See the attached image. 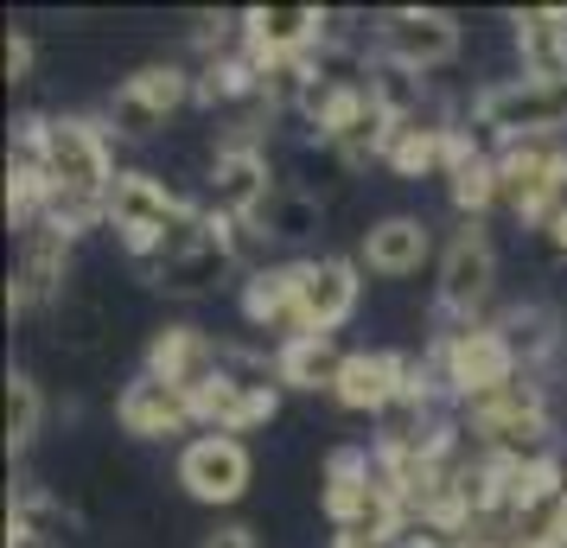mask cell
Wrapping results in <instances>:
<instances>
[{
	"instance_id": "1",
	"label": "cell",
	"mask_w": 567,
	"mask_h": 548,
	"mask_svg": "<svg viewBox=\"0 0 567 548\" xmlns=\"http://www.w3.org/2000/svg\"><path fill=\"white\" fill-rule=\"evenodd\" d=\"M20 154L39 159V173L52 185V217L58 230L78 242L83 230H109V185H115V154L109 128L96 115H32L20 128Z\"/></svg>"
},
{
	"instance_id": "2",
	"label": "cell",
	"mask_w": 567,
	"mask_h": 548,
	"mask_svg": "<svg viewBox=\"0 0 567 548\" xmlns=\"http://www.w3.org/2000/svg\"><path fill=\"white\" fill-rule=\"evenodd\" d=\"M567 128V83L548 77H491L472 96V134L491 147H511V141H548Z\"/></svg>"
},
{
	"instance_id": "3",
	"label": "cell",
	"mask_w": 567,
	"mask_h": 548,
	"mask_svg": "<svg viewBox=\"0 0 567 548\" xmlns=\"http://www.w3.org/2000/svg\"><path fill=\"white\" fill-rule=\"evenodd\" d=\"M427 376H434V390L460 409L472 395L497 390V383H511L516 376V358L504 332H497V319H472V325H446L434 344H427Z\"/></svg>"
},
{
	"instance_id": "4",
	"label": "cell",
	"mask_w": 567,
	"mask_h": 548,
	"mask_svg": "<svg viewBox=\"0 0 567 548\" xmlns=\"http://www.w3.org/2000/svg\"><path fill=\"white\" fill-rule=\"evenodd\" d=\"M497 192H504V210L529 230H548L567 210V141L548 134V141H511L497 147Z\"/></svg>"
},
{
	"instance_id": "5",
	"label": "cell",
	"mask_w": 567,
	"mask_h": 548,
	"mask_svg": "<svg viewBox=\"0 0 567 548\" xmlns=\"http://www.w3.org/2000/svg\"><path fill=\"white\" fill-rule=\"evenodd\" d=\"M319 504H326V517L332 529H358V536H402V510H395V497L383 492V478H377V453L370 446H338L326 472H319Z\"/></svg>"
},
{
	"instance_id": "6",
	"label": "cell",
	"mask_w": 567,
	"mask_h": 548,
	"mask_svg": "<svg viewBox=\"0 0 567 548\" xmlns=\"http://www.w3.org/2000/svg\"><path fill=\"white\" fill-rule=\"evenodd\" d=\"M179 210H185V198L159 179V173L122 166L115 185H109V230H115V242H122L134 261L154 256V242L173 230V217H179Z\"/></svg>"
},
{
	"instance_id": "7",
	"label": "cell",
	"mask_w": 567,
	"mask_h": 548,
	"mask_svg": "<svg viewBox=\"0 0 567 548\" xmlns=\"http://www.w3.org/2000/svg\"><path fill=\"white\" fill-rule=\"evenodd\" d=\"M491 288H497V249H491L485 224H460L453 242L440 249V281H434V307L453 325H472L485 313Z\"/></svg>"
},
{
	"instance_id": "8",
	"label": "cell",
	"mask_w": 567,
	"mask_h": 548,
	"mask_svg": "<svg viewBox=\"0 0 567 548\" xmlns=\"http://www.w3.org/2000/svg\"><path fill=\"white\" fill-rule=\"evenodd\" d=\"M71 300V236L58 224H39V230L20 236V256H13V281H7V313H52Z\"/></svg>"
},
{
	"instance_id": "9",
	"label": "cell",
	"mask_w": 567,
	"mask_h": 548,
	"mask_svg": "<svg viewBox=\"0 0 567 548\" xmlns=\"http://www.w3.org/2000/svg\"><path fill=\"white\" fill-rule=\"evenodd\" d=\"M377 58L427 77L460 58V20L440 7H389V13H377Z\"/></svg>"
},
{
	"instance_id": "10",
	"label": "cell",
	"mask_w": 567,
	"mask_h": 548,
	"mask_svg": "<svg viewBox=\"0 0 567 548\" xmlns=\"http://www.w3.org/2000/svg\"><path fill=\"white\" fill-rule=\"evenodd\" d=\"M173 478L185 485L192 504H217L224 510V504H243L249 478H256V459H249V446L236 441V434H192L179 446Z\"/></svg>"
},
{
	"instance_id": "11",
	"label": "cell",
	"mask_w": 567,
	"mask_h": 548,
	"mask_svg": "<svg viewBox=\"0 0 567 548\" xmlns=\"http://www.w3.org/2000/svg\"><path fill=\"white\" fill-rule=\"evenodd\" d=\"M275 192H281V179H275L261 141H217V159H210V210L256 224L261 210L275 205Z\"/></svg>"
},
{
	"instance_id": "12",
	"label": "cell",
	"mask_w": 567,
	"mask_h": 548,
	"mask_svg": "<svg viewBox=\"0 0 567 548\" xmlns=\"http://www.w3.org/2000/svg\"><path fill=\"white\" fill-rule=\"evenodd\" d=\"M414 376H421V358H409V351H351L344 370H338L332 395H338V409L383 421L389 409L402 402V390H409Z\"/></svg>"
},
{
	"instance_id": "13",
	"label": "cell",
	"mask_w": 567,
	"mask_h": 548,
	"mask_svg": "<svg viewBox=\"0 0 567 548\" xmlns=\"http://www.w3.org/2000/svg\"><path fill=\"white\" fill-rule=\"evenodd\" d=\"M115 421L134 441H173V434L198 427V402L185 390H173V383H159L154 370H134L122 383V395H115Z\"/></svg>"
},
{
	"instance_id": "14",
	"label": "cell",
	"mask_w": 567,
	"mask_h": 548,
	"mask_svg": "<svg viewBox=\"0 0 567 548\" xmlns=\"http://www.w3.org/2000/svg\"><path fill=\"white\" fill-rule=\"evenodd\" d=\"M159 383H173V390H185L192 402L224 376V344L210 339L205 325H159L154 339H147V364Z\"/></svg>"
},
{
	"instance_id": "15",
	"label": "cell",
	"mask_w": 567,
	"mask_h": 548,
	"mask_svg": "<svg viewBox=\"0 0 567 548\" xmlns=\"http://www.w3.org/2000/svg\"><path fill=\"white\" fill-rule=\"evenodd\" d=\"M363 300V261L351 256H312L300 261V325L338 339V325L358 313Z\"/></svg>"
},
{
	"instance_id": "16",
	"label": "cell",
	"mask_w": 567,
	"mask_h": 548,
	"mask_svg": "<svg viewBox=\"0 0 567 548\" xmlns=\"http://www.w3.org/2000/svg\"><path fill=\"white\" fill-rule=\"evenodd\" d=\"M332 39V13L319 7H249L243 13V52L268 64V58H312Z\"/></svg>"
},
{
	"instance_id": "17",
	"label": "cell",
	"mask_w": 567,
	"mask_h": 548,
	"mask_svg": "<svg viewBox=\"0 0 567 548\" xmlns=\"http://www.w3.org/2000/svg\"><path fill=\"white\" fill-rule=\"evenodd\" d=\"M497 332H504V344H511L516 370H523V376H536V383H548L555 364L567 358V319L555 313V307H542V300L511 307V313L497 319Z\"/></svg>"
},
{
	"instance_id": "18",
	"label": "cell",
	"mask_w": 567,
	"mask_h": 548,
	"mask_svg": "<svg viewBox=\"0 0 567 548\" xmlns=\"http://www.w3.org/2000/svg\"><path fill=\"white\" fill-rule=\"evenodd\" d=\"M446 198H453V210H460L465 224H485L491 210L504 205V192H497V147H491V141H478V134L453 128Z\"/></svg>"
},
{
	"instance_id": "19",
	"label": "cell",
	"mask_w": 567,
	"mask_h": 548,
	"mask_svg": "<svg viewBox=\"0 0 567 548\" xmlns=\"http://www.w3.org/2000/svg\"><path fill=\"white\" fill-rule=\"evenodd\" d=\"M243 319L256 332H275V339H300V261H275V268H256L243 275Z\"/></svg>"
},
{
	"instance_id": "20",
	"label": "cell",
	"mask_w": 567,
	"mask_h": 548,
	"mask_svg": "<svg viewBox=\"0 0 567 548\" xmlns=\"http://www.w3.org/2000/svg\"><path fill=\"white\" fill-rule=\"evenodd\" d=\"M434 256V230L421 224V217H377L370 230H363V268L370 275H383V281H409L421 275V261Z\"/></svg>"
},
{
	"instance_id": "21",
	"label": "cell",
	"mask_w": 567,
	"mask_h": 548,
	"mask_svg": "<svg viewBox=\"0 0 567 548\" xmlns=\"http://www.w3.org/2000/svg\"><path fill=\"white\" fill-rule=\"evenodd\" d=\"M516 39V71L523 77L567 83V7H529L511 20Z\"/></svg>"
},
{
	"instance_id": "22",
	"label": "cell",
	"mask_w": 567,
	"mask_h": 548,
	"mask_svg": "<svg viewBox=\"0 0 567 548\" xmlns=\"http://www.w3.org/2000/svg\"><path fill=\"white\" fill-rule=\"evenodd\" d=\"M446 159H453V122H440V115L395 122L383 147V166L395 179H446Z\"/></svg>"
},
{
	"instance_id": "23",
	"label": "cell",
	"mask_w": 567,
	"mask_h": 548,
	"mask_svg": "<svg viewBox=\"0 0 567 548\" xmlns=\"http://www.w3.org/2000/svg\"><path fill=\"white\" fill-rule=\"evenodd\" d=\"M351 351H338V339L326 332H300V339L275 344V376H281V390H338V370H344Z\"/></svg>"
},
{
	"instance_id": "24",
	"label": "cell",
	"mask_w": 567,
	"mask_h": 548,
	"mask_svg": "<svg viewBox=\"0 0 567 548\" xmlns=\"http://www.w3.org/2000/svg\"><path fill=\"white\" fill-rule=\"evenodd\" d=\"M230 275H243V261L230 256V242H224V230H217V242H210V249H198V256L173 261V268H159L154 288H159V293H173V300H210V293L224 288Z\"/></svg>"
},
{
	"instance_id": "25",
	"label": "cell",
	"mask_w": 567,
	"mask_h": 548,
	"mask_svg": "<svg viewBox=\"0 0 567 548\" xmlns=\"http://www.w3.org/2000/svg\"><path fill=\"white\" fill-rule=\"evenodd\" d=\"M78 536L71 510L58 504L52 492H20L7 504V542H27V548H64Z\"/></svg>"
},
{
	"instance_id": "26",
	"label": "cell",
	"mask_w": 567,
	"mask_h": 548,
	"mask_svg": "<svg viewBox=\"0 0 567 548\" xmlns=\"http://www.w3.org/2000/svg\"><path fill=\"white\" fill-rule=\"evenodd\" d=\"M122 90L141 96V103L166 122V115H179L185 103H198V71H185V64H141L134 77H122Z\"/></svg>"
},
{
	"instance_id": "27",
	"label": "cell",
	"mask_w": 567,
	"mask_h": 548,
	"mask_svg": "<svg viewBox=\"0 0 567 548\" xmlns=\"http://www.w3.org/2000/svg\"><path fill=\"white\" fill-rule=\"evenodd\" d=\"M370 103L383 108L389 122H421L427 115V77L409 64H370Z\"/></svg>"
},
{
	"instance_id": "28",
	"label": "cell",
	"mask_w": 567,
	"mask_h": 548,
	"mask_svg": "<svg viewBox=\"0 0 567 548\" xmlns=\"http://www.w3.org/2000/svg\"><path fill=\"white\" fill-rule=\"evenodd\" d=\"M319 217H326V210H319V198H312L307 185H281L275 205L256 217V230L268 236V242H300V236L319 230Z\"/></svg>"
},
{
	"instance_id": "29",
	"label": "cell",
	"mask_w": 567,
	"mask_h": 548,
	"mask_svg": "<svg viewBox=\"0 0 567 548\" xmlns=\"http://www.w3.org/2000/svg\"><path fill=\"white\" fill-rule=\"evenodd\" d=\"M39 427H45V395L27 370H13L7 376V453H27L39 441Z\"/></svg>"
},
{
	"instance_id": "30",
	"label": "cell",
	"mask_w": 567,
	"mask_h": 548,
	"mask_svg": "<svg viewBox=\"0 0 567 548\" xmlns=\"http://www.w3.org/2000/svg\"><path fill=\"white\" fill-rule=\"evenodd\" d=\"M103 128H115V134H134V141H147V134H159L166 122H159L154 108L141 103V96H128L122 83H115V96H109V108H103Z\"/></svg>"
},
{
	"instance_id": "31",
	"label": "cell",
	"mask_w": 567,
	"mask_h": 548,
	"mask_svg": "<svg viewBox=\"0 0 567 548\" xmlns=\"http://www.w3.org/2000/svg\"><path fill=\"white\" fill-rule=\"evenodd\" d=\"M58 325H64V339L78 344V351H96V344H103V313H96V307H71V300H64V307H58Z\"/></svg>"
},
{
	"instance_id": "32",
	"label": "cell",
	"mask_w": 567,
	"mask_h": 548,
	"mask_svg": "<svg viewBox=\"0 0 567 548\" xmlns=\"http://www.w3.org/2000/svg\"><path fill=\"white\" fill-rule=\"evenodd\" d=\"M27 77H32V39L7 32V83H27Z\"/></svg>"
},
{
	"instance_id": "33",
	"label": "cell",
	"mask_w": 567,
	"mask_h": 548,
	"mask_svg": "<svg viewBox=\"0 0 567 548\" xmlns=\"http://www.w3.org/2000/svg\"><path fill=\"white\" fill-rule=\"evenodd\" d=\"M198 548H261V542H256V529H249V523H224V529H210Z\"/></svg>"
},
{
	"instance_id": "34",
	"label": "cell",
	"mask_w": 567,
	"mask_h": 548,
	"mask_svg": "<svg viewBox=\"0 0 567 548\" xmlns=\"http://www.w3.org/2000/svg\"><path fill=\"white\" fill-rule=\"evenodd\" d=\"M332 548H395V542H389V536H358V529H344Z\"/></svg>"
},
{
	"instance_id": "35",
	"label": "cell",
	"mask_w": 567,
	"mask_h": 548,
	"mask_svg": "<svg viewBox=\"0 0 567 548\" xmlns=\"http://www.w3.org/2000/svg\"><path fill=\"white\" fill-rule=\"evenodd\" d=\"M542 236L555 242V256H567V210H561V217H555V224H548V230H542Z\"/></svg>"
}]
</instances>
